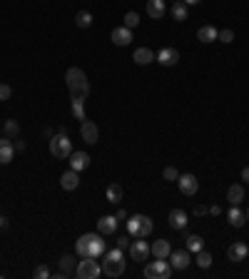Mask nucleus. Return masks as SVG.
Wrapping results in <instances>:
<instances>
[{
	"label": "nucleus",
	"instance_id": "obj_1",
	"mask_svg": "<svg viewBox=\"0 0 249 279\" xmlns=\"http://www.w3.org/2000/svg\"><path fill=\"white\" fill-rule=\"evenodd\" d=\"M75 252H77L80 259H82V257H95V259H100V257L105 254V239L100 237V232L82 234V237L77 239V245H75Z\"/></svg>",
	"mask_w": 249,
	"mask_h": 279
},
{
	"label": "nucleus",
	"instance_id": "obj_2",
	"mask_svg": "<svg viewBox=\"0 0 249 279\" xmlns=\"http://www.w3.org/2000/svg\"><path fill=\"white\" fill-rule=\"evenodd\" d=\"M65 83L70 88V95L72 97H80V100H85L90 95V83H88V77L85 72H82L80 67H70L65 72Z\"/></svg>",
	"mask_w": 249,
	"mask_h": 279
},
{
	"label": "nucleus",
	"instance_id": "obj_3",
	"mask_svg": "<svg viewBox=\"0 0 249 279\" xmlns=\"http://www.w3.org/2000/svg\"><path fill=\"white\" fill-rule=\"evenodd\" d=\"M152 229H155V224H152L150 217H145V215L127 217V234H130L132 239H145V237L152 234Z\"/></svg>",
	"mask_w": 249,
	"mask_h": 279
},
{
	"label": "nucleus",
	"instance_id": "obj_4",
	"mask_svg": "<svg viewBox=\"0 0 249 279\" xmlns=\"http://www.w3.org/2000/svg\"><path fill=\"white\" fill-rule=\"evenodd\" d=\"M102 272L107 277H122L124 274V257H122V249L120 247H115L112 252H105Z\"/></svg>",
	"mask_w": 249,
	"mask_h": 279
},
{
	"label": "nucleus",
	"instance_id": "obj_5",
	"mask_svg": "<svg viewBox=\"0 0 249 279\" xmlns=\"http://www.w3.org/2000/svg\"><path fill=\"white\" fill-rule=\"evenodd\" d=\"M50 152L58 159H67L72 155V142H70V137H67L65 130H60V135H53L50 137Z\"/></svg>",
	"mask_w": 249,
	"mask_h": 279
},
{
	"label": "nucleus",
	"instance_id": "obj_6",
	"mask_svg": "<svg viewBox=\"0 0 249 279\" xmlns=\"http://www.w3.org/2000/svg\"><path fill=\"white\" fill-rule=\"evenodd\" d=\"M75 274L80 279H97L102 274V264L95 259V257H82L80 264L75 267Z\"/></svg>",
	"mask_w": 249,
	"mask_h": 279
},
{
	"label": "nucleus",
	"instance_id": "obj_7",
	"mask_svg": "<svg viewBox=\"0 0 249 279\" xmlns=\"http://www.w3.org/2000/svg\"><path fill=\"white\" fill-rule=\"evenodd\" d=\"M170 274H172V264H167L164 259H157V257H155V262H150L145 267L147 279H170Z\"/></svg>",
	"mask_w": 249,
	"mask_h": 279
},
{
	"label": "nucleus",
	"instance_id": "obj_8",
	"mask_svg": "<svg viewBox=\"0 0 249 279\" xmlns=\"http://www.w3.org/2000/svg\"><path fill=\"white\" fill-rule=\"evenodd\" d=\"M150 254H152V249H150V245L145 242V239H135V242L130 245V257L135 262H145Z\"/></svg>",
	"mask_w": 249,
	"mask_h": 279
},
{
	"label": "nucleus",
	"instance_id": "obj_9",
	"mask_svg": "<svg viewBox=\"0 0 249 279\" xmlns=\"http://www.w3.org/2000/svg\"><path fill=\"white\" fill-rule=\"evenodd\" d=\"M155 60H157L159 65H164V67H172V65L180 62V50H175V48H162V50L155 55Z\"/></svg>",
	"mask_w": 249,
	"mask_h": 279
},
{
	"label": "nucleus",
	"instance_id": "obj_10",
	"mask_svg": "<svg viewBox=\"0 0 249 279\" xmlns=\"http://www.w3.org/2000/svg\"><path fill=\"white\" fill-rule=\"evenodd\" d=\"M80 135H82V140H85L88 145H95V142L100 140V130H97L95 123H90V120H82V125H80Z\"/></svg>",
	"mask_w": 249,
	"mask_h": 279
},
{
	"label": "nucleus",
	"instance_id": "obj_11",
	"mask_svg": "<svg viewBox=\"0 0 249 279\" xmlns=\"http://www.w3.org/2000/svg\"><path fill=\"white\" fill-rule=\"evenodd\" d=\"M177 185H180V192H182V194H189V197L197 194V189H199L197 177L189 175V172H187V175H180V177H177Z\"/></svg>",
	"mask_w": 249,
	"mask_h": 279
},
{
	"label": "nucleus",
	"instance_id": "obj_12",
	"mask_svg": "<svg viewBox=\"0 0 249 279\" xmlns=\"http://www.w3.org/2000/svg\"><path fill=\"white\" fill-rule=\"evenodd\" d=\"M110 37H112V43H115V45L124 48V45H130V43H132V30L122 25V28H115Z\"/></svg>",
	"mask_w": 249,
	"mask_h": 279
},
{
	"label": "nucleus",
	"instance_id": "obj_13",
	"mask_svg": "<svg viewBox=\"0 0 249 279\" xmlns=\"http://www.w3.org/2000/svg\"><path fill=\"white\" fill-rule=\"evenodd\" d=\"M189 252L187 249H177V252H172L170 254V264H172V269H187L189 267Z\"/></svg>",
	"mask_w": 249,
	"mask_h": 279
},
{
	"label": "nucleus",
	"instance_id": "obj_14",
	"mask_svg": "<svg viewBox=\"0 0 249 279\" xmlns=\"http://www.w3.org/2000/svg\"><path fill=\"white\" fill-rule=\"evenodd\" d=\"M13 155H15V147L8 137H0V165H8L13 162Z\"/></svg>",
	"mask_w": 249,
	"mask_h": 279
},
{
	"label": "nucleus",
	"instance_id": "obj_15",
	"mask_svg": "<svg viewBox=\"0 0 249 279\" xmlns=\"http://www.w3.org/2000/svg\"><path fill=\"white\" fill-rule=\"evenodd\" d=\"M117 217H110V215H105V217H100L97 219V232L100 234H115L117 232Z\"/></svg>",
	"mask_w": 249,
	"mask_h": 279
},
{
	"label": "nucleus",
	"instance_id": "obj_16",
	"mask_svg": "<svg viewBox=\"0 0 249 279\" xmlns=\"http://www.w3.org/2000/svg\"><path fill=\"white\" fill-rule=\"evenodd\" d=\"M60 187H62V189H67V192L77 189V187H80V177H77V172H75V170L62 172V177H60Z\"/></svg>",
	"mask_w": 249,
	"mask_h": 279
},
{
	"label": "nucleus",
	"instance_id": "obj_17",
	"mask_svg": "<svg viewBox=\"0 0 249 279\" xmlns=\"http://www.w3.org/2000/svg\"><path fill=\"white\" fill-rule=\"evenodd\" d=\"M150 249H152V254H155L157 259H167V257L172 254V247H170L167 239H157V242H155Z\"/></svg>",
	"mask_w": 249,
	"mask_h": 279
},
{
	"label": "nucleus",
	"instance_id": "obj_18",
	"mask_svg": "<svg viewBox=\"0 0 249 279\" xmlns=\"http://www.w3.org/2000/svg\"><path fill=\"white\" fill-rule=\"evenodd\" d=\"M67 159H70V167H72L75 172H80V170H85V167L90 165V157H88L85 152H72V155H70Z\"/></svg>",
	"mask_w": 249,
	"mask_h": 279
},
{
	"label": "nucleus",
	"instance_id": "obj_19",
	"mask_svg": "<svg viewBox=\"0 0 249 279\" xmlns=\"http://www.w3.org/2000/svg\"><path fill=\"white\" fill-rule=\"evenodd\" d=\"M227 254H229V259H232V262H242V259L249 254V247H247L244 242H234V245H229Z\"/></svg>",
	"mask_w": 249,
	"mask_h": 279
},
{
	"label": "nucleus",
	"instance_id": "obj_20",
	"mask_svg": "<svg viewBox=\"0 0 249 279\" xmlns=\"http://www.w3.org/2000/svg\"><path fill=\"white\" fill-rule=\"evenodd\" d=\"M164 0H147V15L150 18H155V20H159V18H164Z\"/></svg>",
	"mask_w": 249,
	"mask_h": 279
},
{
	"label": "nucleus",
	"instance_id": "obj_21",
	"mask_svg": "<svg viewBox=\"0 0 249 279\" xmlns=\"http://www.w3.org/2000/svg\"><path fill=\"white\" fill-rule=\"evenodd\" d=\"M167 219H170V227H172V229H185V227H187V215H185V210H172Z\"/></svg>",
	"mask_w": 249,
	"mask_h": 279
},
{
	"label": "nucleus",
	"instance_id": "obj_22",
	"mask_svg": "<svg viewBox=\"0 0 249 279\" xmlns=\"http://www.w3.org/2000/svg\"><path fill=\"white\" fill-rule=\"evenodd\" d=\"M227 199H229V205H242L244 202V187L242 185H232L229 189H227Z\"/></svg>",
	"mask_w": 249,
	"mask_h": 279
},
{
	"label": "nucleus",
	"instance_id": "obj_23",
	"mask_svg": "<svg viewBox=\"0 0 249 279\" xmlns=\"http://www.w3.org/2000/svg\"><path fill=\"white\" fill-rule=\"evenodd\" d=\"M227 222H229L232 227H242V224L247 222V215H244L237 205H232V210L227 212Z\"/></svg>",
	"mask_w": 249,
	"mask_h": 279
},
{
	"label": "nucleus",
	"instance_id": "obj_24",
	"mask_svg": "<svg viewBox=\"0 0 249 279\" xmlns=\"http://www.w3.org/2000/svg\"><path fill=\"white\" fill-rule=\"evenodd\" d=\"M217 28H212V25H202L199 30H197V37L202 40V43H215L217 40Z\"/></svg>",
	"mask_w": 249,
	"mask_h": 279
},
{
	"label": "nucleus",
	"instance_id": "obj_25",
	"mask_svg": "<svg viewBox=\"0 0 249 279\" xmlns=\"http://www.w3.org/2000/svg\"><path fill=\"white\" fill-rule=\"evenodd\" d=\"M132 60H135L137 65H150V62L155 60V53H152L150 48H137L135 55H132Z\"/></svg>",
	"mask_w": 249,
	"mask_h": 279
},
{
	"label": "nucleus",
	"instance_id": "obj_26",
	"mask_svg": "<svg viewBox=\"0 0 249 279\" xmlns=\"http://www.w3.org/2000/svg\"><path fill=\"white\" fill-rule=\"evenodd\" d=\"M187 8H189V5H185L182 0H175L172 8H170V13H172V18H175V20H180V23H182V20H187V13H189Z\"/></svg>",
	"mask_w": 249,
	"mask_h": 279
},
{
	"label": "nucleus",
	"instance_id": "obj_27",
	"mask_svg": "<svg viewBox=\"0 0 249 279\" xmlns=\"http://www.w3.org/2000/svg\"><path fill=\"white\" fill-rule=\"evenodd\" d=\"M122 194H124V192H122L120 185H110V187H107V202H110V205H120V202H122Z\"/></svg>",
	"mask_w": 249,
	"mask_h": 279
},
{
	"label": "nucleus",
	"instance_id": "obj_28",
	"mask_svg": "<svg viewBox=\"0 0 249 279\" xmlns=\"http://www.w3.org/2000/svg\"><path fill=\"white\" fill-rule=\"evenodd\" d=\"M187 249L197 254L199 249H204V239H202L199 234H189V237H187Z\"/></svg>",
	"mask_w": 249,
	"mask_h": 279
},
{
	"label": "nucleus",
	"instance_id": "obj_29",
	"mask_svg": "<svg viewBox=\"0 0 249 279\" xmlns=\"http://www.w3.org/2000/svg\"><path fill=\"white\" fill-rule=\"evenodd\" d=\"M194 262H197L199 269H207V267H212V254H210V252H204V249H199L197 257H194Z\"/></svg>",
	"mask_w": 249,
	"mask_h": 279
},
{
	"label": "nucleus",
	"instance_id": "obj_30",
	"mask_svg": "<svg viewBox=\"0 0 249 279\" xmlns=\"http://www.w3.org/2000/svg\"><path fill=\"white\" fill-rule=\"evenodd\" d=\"M75 23H77V28H90V25H93V15H90L88 10H80V13L75 15Z\"/></svg>",
	"mask_w": 249,
	"mask_h": 279
},
{
	"label": "nucleus",
	"instance_id": "obj_31",
	"mask_svg": "<svg viewBox=\"0 0 249 279\" xmlns=\"http://www.w3.org/2000/svg\"><path fill=\"white\" fill-rule=\"evenodd\" d=\"M58 264H60V269H62L65 274H70V272H75V267H77V264H75V257H70V254H65V257H60V262H58Z\"/></svg>",
	"mask_w": 249,
	"mask_h": 279
},
{
	"label": "nucleus",
	"instance_id": "obj_32",
	"mask_svg": "<svg viewBox=\"0 0 249 279\" xmlns=\"http://www.w3.org/2000/svg\"><path fill=\"white\" fill-rule=\"evenodd\" d=\"M18 132H20V125L15 120H5V137H18Z\"/></svg>",
	"mask_w": 249,
	"mask_h": 279
},
{
	"label": "nucleus",
	"instance_id": "obj_33",
	"mask_svg": "<svg viewBox=\"0 0 249 279\" xmlns=\"http://www.w3.org/2000/svg\"><path fill=\"white\" fill-rule=\"evenodd\" d=\"M137 25H140V15H137L135 10H130L127 15H124V28L132 30V28H137Z\"/></svg>",
	"mask_w": 249,
	"mask_h": 279
},
{
	"label": "nucleus",
	"instance_id": "obj_34",
	"mask_svg": "<svg viewBox=\"0 0 249 279\" xmlns=\"http://www.w3.org/2000/svg\"><path fill=\"white\" fill-rule=\"evenodd\" d=\"M82 102H85V100L72 97V115H75L77 120H85V112H82Z\"/></svg>",
	"mask_w": 249,
	"mask_h": 279
},
{
	"label": "nucleus",
	"instance_id": "obj_35",
	"mask_svg": "<svg viewBox=\"0 0 249 279\" xmlns=\"http://www.w3.org/2000/svg\"><path fill=\"white\" fill-rule=\"evenodd\" d=\"M32 277H35V279H50V269H48L45 264H37V267L32 269Z\"/></svg>",
	"mask_w": 249,
	"mask_h": 279
},
{
	"label": "nucleus",
	"instance_id": "obj_36",
	"mask_svg": "<svg viewBox=\"0 0 249 279\" xmlns=\"http://www.w3.org/2000/svg\"><path fill=\"white\" fill-rule=\"evenodd\" d=\"M217 40H222V43H234V30H229V28L219 30L217 32Z\"/></svg>",
	"mask_w": 249,
	"mask_h": 279
},
{
	"label": "nucleus",
	"instance_id": "obj_37",
	"mask_svg": "<svg viewBox=\"0 0 249 279\" xmlns=\"http://www.w3.org/2000/svg\"><path fill=\"white\" fill-rule=\"evenodd\" d=\"M162 177L167 180V182H172V180H177L180 177V172L175 170V167H164V172H162Z\"/></svg>",
	"mask_w": 249,
	"mask_h": 279
},
{
	"label": "nucleus",
	"instance_id": "obj_38",
	"mask_svg": "<svg viewBox=\"0 0 249 279\" xmlns=\"http://www.w3.org/2000/svg\"><path fill=\"white\" fill-rule=\"evenodd\" d=\"M10 95H13V90H10V88L3 83V85H0V100H8Z\"/></svg>",
	"mask_w": 249,
	"mask_h": 279
},
{
	"label": "nucleus",
	"instance_id": "obj_39",
	"mask_svg": "<svg viewBox=\"0 0 249 279\" xmlns=\"http://www.w3.org/2000/svg\"><path fill=\"white\" fill-rule=\"evenodd\" d=\"M117 247H120V249H124V247H130V239H124V237H120V239H117Z\"/></svg>",
	"mask_w": 249,
	"mask_h": 279
},
{
	"label": "nucleus",
	"instance_id": "obj_40",
	"mask_svg": "<svg viewBox=\"0 0 249 279\" xmlns=\"http://www.w3.org/2000/svg\"><path fill=\"white\" fill-rule=\"evenodd\" d=\"M13 147H15L18 152H23V150H25V140H18V142H13Z\"/></svg>",
	"mask_w": 249,
	"mask_h": 279
},
{
	"label": "nucleus",
	"instance_id": "obj_41",
	"mask_svg": "<svg viewBox=\"0 0 249 279\" xmlns=\"http://www.w3.org/2000/svg\"><path fill=\"white\" fill-rule=\"evenodd\" d=\"M207 212H210V215H215V217H217V215H222V210H219L217 205H212V207H210V210H207Z\"/></svg>",
	"mask_w": 249,
	"mask_h": 279
},
{
	"label": "nucleus",
	"instance_id": "obj_42",
	"mask_svg": "<svg viewBox=\"0 0 249 279\" xmlns=\"http://www.w3.org/2000/svg\"><path fill=\"white\" fill-rule=\"evenodd\" d=\"M242 180L249 185V167H244V170H242Z\"/></svg>",
	"mask_w": 249,
	"mask_h": 279
},
{
	"label": "nucleus",
	"instance_id": "obj_43",
	"mask_svg": "<svg viewBox=\"0 0 249 279\" xmlns=\"http://www.w3.org/2000/svg\"><path fill=\"white\" fill-rule=\"evenodd\" d=\"M204 212H207V210H204V207H202V205H197V207H194V215H199V217H202V215H204Z\"/></svg>",
	"mask_w": 249,
	"mask_h": 279
},
{
	"label": "nucleus",
	"instance_id": "obj_44",
	"mask_svg": "<svg viewBox=\"0 0 249 279\" xmlns=\"http://www.w3.org/2000/svg\"><path fill=\"white\" fill-rule=\"evenodd\" d=\"M182 3H185V5H199L202 0H182Z\"/></svg>",
	"mask_w": 249,
	"mask_h": 279
},
{
	"label": "nucleus",
	"instance_id": "obj_45",
	"mask_svg": "<svg viewBox=\"0 0 249 279\" xmlns=\"http://www.w3.org/2000/svg\"><path fill=\"white\" fill-rule=\"evenodd\" d=\"M5 227H8V219H5L3 215H0V229H5Z\"/></svg>",
	"mask_w": 249,
	"mask_h": 279
},
{
	"label": "nucleus",
	"instance_id": "obj_46",
	"mask_svg": "<svg viewBox=\"0 0 249 279\" xmlns=\"http://www.w3.org/2000/svg\"><path fill=\"white\" fill-rule=\"evenodd\" d=\"M244 215H247V222H249V207H247V210H244Z\"/></svg>",
	"mask_w": 249,
	"mask_h": 279
},
{
	"label": "nucleus",
	"instance_id": "obj_47",
	"mask_svg": "<svg viewBox=\"0 0 249 279\" xmlns=\"http://www.w3.org/2000/svg\"><path fill=\"white\" fill-rule=\"evenodd\" d=\"M172 3H175V0H172Z\"/></svg>",
	"mask_w": 249,
	"mask_h": 279
}]
</instances>
